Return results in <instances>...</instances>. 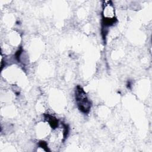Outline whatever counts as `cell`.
I'll return each mask as SVG.
<instances>
[{
	"instance_id": "6da1fadb",
	"label": "cell",
	"mask_w": 152,
	"mask_h": 152,
	"mask_svg": "<svg viewBox=\"0 0 152 152\" xmlns=\"http://www.w3.org/2000/svg\"><path fill=\"white\" fill-rule=\"evenodd\" d=\"M117 21L115 15V8L112 1H105L103 4L102 11V30L104 31Z\"/></svg>"
},
{
	"instance_id": "7a4b0ae2",
	"label": "cell",
	"mask_w": 152,
	"mask_h": 152,
	"mask_svg": "<svg viewBox=\"0 0 152 152\" xmlns=\"http://www.w3.org/2000/svg\"><path fill=\"white\" fill-rule=\"evenodd\" d=\"M75 98L78 109L84 114L88 113L91 107V103L86 91L80 86H77L75 88Z\"/></svg>"
},
{
	"instance_id": "3957f363",
	"label": "cell",
	"mask_w": 152,
	"mask_h": 152,
	"mask_svg": "<svg viewBox=\"0 0 152 152\" xmlns=\"http://www.w3.org/2000/svg\"><path fill=\"white\" fill-rule=\"evenodd\" d=\"M45 119L48 122L49 124L53 129L56 128L59 125V122L58 119L55 118L54 116L49 115V114H45Z\"/></svg>"
},
{
	"instance_id": "277c9868",
	"label": "cell",
	"mask_w": 152,
	"mask_h": 152,
	"mask_svg": "<svg viewBox=\"0 0 152 152\" xmlns=\"http://www.w3.org/2000/svg\"><path fill=\"white\" fill-rule=\"evenodd\" d=\"M39 145L41 148L44 149L45 151H49V149H48V144H47V143L46 142H45L43 141H40L39 142Z\"/></svg>"
}]
</instances>
